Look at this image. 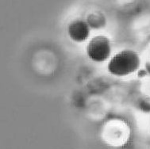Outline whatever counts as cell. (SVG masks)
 <instances>
[{
	"label": "cell",
	"mask_w": 150,
	"mask_h": 149,
	"mask_svg": "<svg viewBox=\"0 0 150 149\" xmlns=\"http://www.w3.org/2000/svg\"><path fill=\"white\" fill-rule=\"evenodd\" d=\"M140 63L137 52L132 50H123L110 60L108 71L114 76H126L137 70Z\"/></svg>",
	"instance_id": "6da1fadb"
},
{
	"label": "cell",
	"mask_w": 150,
	"mask_h": 149,
	"mask_svg": "<svg viewBox=\"0 0 150 149\" xmlns=\"http://www.w3.org/2000/svg\"><path fill=\"white\" fill-rule=\"evenodd\" d=\"M89 33L90 30L87 24L81 20L74 21L68 25L69 37L76 42H82L87 40Z\"/></svg>",
	"instance_id": "3957f363"
},
{
	"label": "cell",
	"mask_w": 150,
	"mask_h": 149,
	"mask_svg": "<svg viewBox=\"0 0 150 149\" xmlns=\"http://www.w3.org/2000/svg\"><path fill=\"white\" fill-rule=\"evenodd\" d=\"M110 41L104 36L95 37L87 44V56L96 62H103L107 60L110 55Z\"/></svg>",
	"instance_id": "7a4b0ae2"
}]
</instances>
